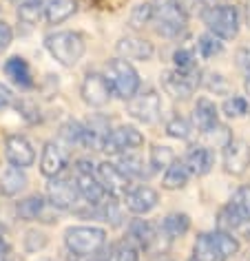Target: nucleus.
Here are the masks:
<instances>
[{
	"instance_id": "1",
	"label": "nucleus",
	"mask_w": 250,
	"mask_h": 261,
	"mask_svg": "<svg viewBox=\"0 0 250 261\" xmlns=\"http://www.w3.org/2000/svg\"><path fill=\"white\" fill-rule=\"evenodd\" d=\"M155 31L164 38H175L186 29V11L180 0H155L153 3Z\"/></svg>"
},
{
	"instance_id": "2",
	"label": "nucleus",
	"mask_w": 250,
	"mask_h": 261,
	"mask_svg": "<svg viewBox=\"0 0 250 261\" xmlns=\"http://www.w3.org/2000/svg\"><path fill=\"white\" fill-rule=\"evenodd\" d=\"M44 44H47L49 54L62 67H76L80 62V58L84 56V40L76 31H58V34H51L47 36Z\"/></svg>"
},
{
	"instance_id": "3",
	"label": "nucleus",
	"mask_w": 250,
	"mask_h": 261,
	"mask_svg": "<svg viewBox=\"0 0 250 261\" xmlns=\"http://www.w3.org/2000/svg\"><path fill=\"white\" fill-rule=\"evenodd\" d=\"M104 77L109 80L115 95L122 97V100H131L137 93V89H140V75H137V71L133 69V64L129 60H122V58H115V60L107 62Z\"/></svg>"
},
{
	"instance_id": "4",
	"label": "nucleus",
	"mask_w": 250,
	"mask_h": 261,
	"mask_svg": "<svg viewBox=\"0 0 250 261\" xmlns=\"http://www.w3.org/2000/svg\"><path fill=\"white\" fill-rule=\"evenodd\" d=\"M204 24L221 40H233L239 34V14L233 5H219V7H208L202 14Z\"/></svg>"
},
{
	"instance_id": "5",
	"label": "nucleus",
	"mask_w": 250,
	"mask_h": 261,
	"mask_svg": "<svg viewBox=\"0 0 250 261\" xmlns=\"http://www.w3.org/2000/svg\"><path fill=\"white\" fill-rule=\"evenodd\" d=\"M107 232L102 228H91V226H76L64 232V244L76 257H89L102 250Z\"/></svg>"
},
{
	"instance_id": "6",
	"label": "nucleus",
	"mask_w": 250,
	"mask_h": 261,
	"mask_svg": "<svg viewBox=\"0 0 250 261\" xmlns=\"http://www.w3.org/2000/svg\"><path fill=\"white\" fill-rule=\"evenodd\" d=\"M144 144V135L140 133L137 128L133 126H120L104 138L102 142V151L109 153V155H115V153H122V151H129V148H137Z\"/></svg>"
},
{
	"instance_id": "7",
	"label": "nucleus",
	"mask_w": 250,
	"mask_h": 261,
	"mask_svg": "<svg viewBox=\"0 0 250 261\" xmlns=\"http://www.w3.org/2000/svg\"><path fill=\"white\" fill-rule=\"evenodd\" d=\"M197 71H190V73H184V71H164L162 73V87L168 95H173L175 100H186V97L193 95L195 87L199 84V80H195Z\"/></svg>"
},
{
	"instance_id": "8",
	"label": "nucleus",
	"mask_w": 250,
	"mask_h": 261,
	"mask_svg": "<svg viewBox=\"0 0 250 261\" xmlns=\"http://www.w3.org/2000/svg\"><path fill=\"white\" fill-rule=\"evenodd\" d=\"M97 179H100V184L104 186V191L109 195H113V197H127L129 175L117 164H111V162L97 164Z\"/></svg>"
},
{
	"instance_id": "9",
	"label": "nucleus",
	"mask_w": 250,
	"mask_h": 261,
	"mask_svg": "<svg viewBox=\"0 0 250 261\" xmlns=\"http://www.w3.org/2000/svg\"><path fill=\"white\" fill-rule=\"evenodd\" d=\"M47 195H49V204L54 208L69 211V208L76 206L78 197H80V191H78V184H71L69 179L51 177V181L47 184Z\"/></svg>"
},
{
	"instance_id": "10",
	"label": "nucleus",
	"mask_w": 250,
	"mask_h": 261,
	"mask_svg": "<svg viewBox=\"0 0 250 261\" xmlns=\"http://www.w3.org/2000/svg\"><path fill=\"white\" fill-rule=\"evenodd\" d=\"M129 113L144 124H153L160 117V95L155 91H146V93L133 95L129 100Z\"/></svg>"
},
{
	"instance_id": "11",
	"label": "nucleus",
	"mask_w": 250,
	"mask_h": 261,
	"mask_svg": "<svg viewBox=\"0 0 250 261\" xmlns=\"http://www.w3.org/2000/svg\"><path fill=\"white\" fill-rule=\"evenodd\" d=\"M111 97V84L100 73H89L82 82V100L89 107H104Z\"/></svg>"
},
{
	"instance_id": "12",
	"label": "nucleus",
	"mask_w": 250,
	"mask_h": 261,
	"mask_svg": "<svg viewBox=\"0 0 250 261\" xmlns=\"http://www.w3.org/2000/svg\"><path fill=\"white\" fill-rule=\"evenodd\" d=\"M223 166L230 175H243L250 166V146L243 140H233L223 148Z\"/></svg>"
},
{
	"instance_id": "13",
	"label": "nucleus",
	"mask_w": 250,
	"mask_h": 261,
	"mask_svg": "<svg viewBox=\"0 0 250 261\" xmlns=\"http://www.w3.org/2000/svg\"><path fill=\"white\" fill-rule=\"evenodd\" d=\"M5 155H7L9 164L18 168H27L36 160V151L31 148L27 138H22V135H9L7 144H5Z\"/></svg>"
},
{
	"instance_id": "14",
	"label": "nucleus",
	"mask_w": 250,
	"mask_h": 261,
	"mask_svg": "<svg viewBox=\"0 0 250 261\" xmlns=\"http://www.w3.org/2000/svg\"><path fill=\"white\" fill-rule=\"evenodd\" d=\"M127 208L135 215H146L157 206V193L151 186H137L133 191L127 193Z\"/></svg>"
},
{
	"instance_id": "15",
	"label": "nucleus",
	"mask_w": 250,
	"mask_h": 261,
	"mask_svg": "<svg viewBox=\"0 0 250 261\" xmlns=\"http://www.w3.org/2000/svg\"><path fill=\"white\" fill-rule=\"evenodd\" d=\"M117 54L124 56L127 60H148L153 56V44L144 38L127 36L117 40Z\"/></svg>"
},
{
	"instance_id": "16",
	"label": "nucleus",
	"mask_w": 250,
	"mask_h": 261,
	"mask_svg": "<svg viewBox=\"0 0 250 261\" xmlns=\"http://www.w3.org/2000/svg\"><path fill=\"white\" fill-rule=\"evenodd\" d=\"M76 181H78V191L91 206H100L104 197H107V191L100 184V179L93 177V173H78Z\"/></svg>"
},
{
	"instance_id": "17",
	"label": "nucleus",
	"mask_w": 250,
	"mask_h": 261,
	"mask_svg": "<svg viewBox=\"0 0 250 261\" xmlns=\"http://www.w3.org/2000/svg\"><path fill=\"white\" fill-rule=\"evenodd\" d=\"M5 73L11 77V82L18 84L20 89H31L34 87V77H31V69L24 58H9L7 62H5Z\"/></svg>"
},
{
	"instance_id": "18",
	"label": "nucleus",
	"mask_w": 250,
	"mask_h": 261,
	"mask_svg": "<svg viewBox=\"0 0 250 261\" xmlns=\"http://www.w3.org/2000/svg\"><path fill=\"white\" fill-rule=\"evenodd\" d=\"M193 122L202 133H208L210 128L217 126V107L208 97H199L195 104V113H193Z\"/></svg>"
},
{
	"instance_id": "19",
	"label": "nucleus",
	"mask_w": 250,
	"mask_h": 261,
	"mask_svg": "<svg viewBox=\"0 0 250 261\" xmlns=\"http://www.w3.org/2000/svg\"><path fill=\"white\" fill-rule=\"evenodd\" d=\"M64 168V155L54 142H49L42 148V160H40V171L44 177H58Z\"/></svg>"
},
{
	"instance_id": "20",
	"label": "nucleus",
	"mask_w": 250,
	"mask_h": 261,
	"mask_svg": "<svg viewBox=\"0 0 250 261\" xmlns=\"http://www.w3.org/2000/svg\"><path fill=\"white\" fill-rule=\"evenodd\" d=\"M213 162H215V158H213V151L210 148H206V146H195L193 151H190L188 155H186V168L193 175H206L210 168H213Z\"/></svg>"
},
{
	"instance_id": "21",
	"label": "nucleus",
	"mask_w": 250,
	"mask_h": 261,
	"mask_svg": "<svg viewBox=\"0 0 250 261\" xmlns=\"http://www.w3.org/2000/svg\"><path fill=\"white\" fill-rule=\"evenodd\" d=\"M24 186H27V175H24L22 168H18V166L7 168V171L3 173V177H0V193L7 195V197L18 195Z\"/></svg>"
},
{
	"instance_id": "22",
	"label": "nucleus",
	"mask_w": 250,
	"mask_h": 261,
	"mask_svg": "<svg viewBox=\"0 0 250 261\" xmlns=\"http://www.w3.org/2000/svg\"><path fill=\"white\" fill-rule=\"evenodd\" d=\"M73 14H76L73 0H49L47 7H44V18H47L49 24H60Z\"/></svg>"
},
{
	"instance_id": "23",
	"label": "nucleus",
	"mask_w": 250,
	"mask_h": 261,
	"mask_svg": "<svg viewBox=\"0 0 250 261\" xmlns=\"http://www.w3.org/2000/svg\"><path fill=\"white\" fill-rule=\"evenodd\" d=\"M60 138L67 142V144H80V146H91V144H95V140H93V135L89 133V128H84L82 124H78V122H67L64 126L60 128Z\"/></svg>"
},
{
	"instance_id": "24",
	"label": "nucleus",
	"mask_w": 250,
	"mask_h": 261,
	"mask_svg": "<svg viewBox=\"0 0 250 261\" xmlns=\"http://www.w3.org/2000/svg\"><path fill=\"white\" fill-rule=\"evenodd\" d=\"M188 175L190 171L186 168V164H180V162H173L168 168H166V175L162 179V186L166 191H180L188 184Z\"/></svg>"
},
{
	"instance_id": "25",
	"label": "nucleus",
	"mask_w": 250,
	"mask_h": 261,
	"mask_svg": "<svg viewBox=\"0 0 250 261\" xmlns=\"http://www.w3.org/2000/svg\"><path fill=\"white\" fill-rule=\"evenodd\" d=\"M193 252H195V261H223L219 250H217V246H215L213 234H206V232L195 239Z\"/></svg>"
},
{
	"instance_id": "26",
	"label": "nucleus",
	"mask_w": 250,
	"mask_h": 261,
	"mask_svg": "<svg viewBox=\"0 0 250 261\" xmlns=\"http://www.w3.org/2000/svg\"><path fill=\"white\" fill-rule=\"evenodd\" d=\"M44 211V199L40 197V195H31V197L18 201L16 206V213L18 217L24 219V221H31V219H38Z\"/></svg>"
},
{
	"instance_id": "27",
	"label": "nucleus",
	"mask_w": 250,
	"mask_h": 261,
	"mask_svg": "<svg viewBox=\"0 0 250 261\" xmlns=\"http://www.w3.org/2000/svg\"><path fill=\"white\" fill-rule=\"evenodd\" d=\"M162 228H164V232H166L170 239H175V237H182V234L188 232L190 219H188V215H184V213H170L168 217L164 219Z\"/></svg>"
},
{
	"instance_id": "28",
	"label": "nucleus",
	"mask_w": 250,
	"mask_h": 261,
	"mask_svg": "<svg viewBox=\"0 0 250 261\" xmlns=\"http://www.w3.org/2000/svg\"><path fill=\"white\" fill-rule=\"evenodd\" d=\"M213 239H215V246H217V250H219V254H221L223 261L239 252V241H237L230 232L217 230V232H213Z\"/></svg>"
},
{
	"instance_id": "29",
	"label": "nucleus",
	"mask_w": 250,
	"mask_h": 261,
	"mask_svg": "<svg viewBox=\"0 0 250 261\" xmlns=\"http://www.w3.org/2000/svg\"><path fill=\"white\" fill-rule=\"evenodd\" d=\"M241 219H246L243 215L237 211V208L233 204L223 206L219 215H217V226H219V230H226V232H233L237 226L241 224Z\"/></svg>"
},
{
	"instance_id": "30",
	"label": "nucleus",
	"mask_w": 250,
	"mask_h": 261,
	"mask_svg": "<svg viewBox=\"0 0 250 261\" xmlns=\"http://www.w3.org/2000/svg\"><path fill=\"white\" fill-rule=\"evenodd\" d=\"M120 168L129 175V177H140V179L151 177V171L144 168V162L140 158H135V155H122Z\"/></svg>"
},
{
	"instance_id": "31",
	"label": "nucleus",
	"mask_w": 250,
	"mask_h": 261,
	"mask_svg": "<svg viewBox=\"0 0 250 261\" xmlns=\"http://www.w3.org/2000/svg\"><path fill=\"white\" fill-rule=\"evenodd\" d=\"M173 162H175L173 148H168V146H153L151 148V166H153V171L168 168Z\"/></svg>"
},
{
	"instance_id": "32",
	"label": "nucleus",
	"mask_w": 250,
	"mask_h": 261,
	"mask_svg": "<svg viewBox=\"0 0 250 261\" xmlns=\"http://www.w3.org/2000/svg\"><path fill=\"white\" fill-rule=\"evenodd\" d=\"M131 237H133L140 246H151L153 244V239H155V232H153V228H151V224H146L144 219H137L131 224Z\"/></svg>"
},
{
	"instance_id": "33",
	"label": "nucleus",
	"mask_w": 250,
	"mask_h": 261,
	"mask_svg": "<svg viewBox=\"0 0 250 261\" xmlns=\"http://www.w3.org/2000/svg\"><path fill=\"white\" fill-rule=\"evenodd\" d=\"M219 40L221 38H217L215 34H204V36H199V40H197V49H199V54L204 58L219 56L223 51V44Z\"/></svg>"
},
{
	"instance_id": "34",
	"label": "nucleus",
	"mask_w": 250,
	"mask_h": 261,
	"mask_svg": "<svg viewBox=\"0 0 250 261\" xmlns=\"http://www.w3.org/2000/svg\"><path fill=\"white\" fill-rule=\"evenodd\" d=\"M148 22H153V3H142L131 11V27L142 29Z\"/></svg>"
},
{
	"instance_id": "35",
	"label": "nucleus",
	"mask_w": 250,
	"mask_h": 261,
	"mask_svg": "<svg viewBox=\"0 0 250 261\" xmlns=\"http://www.w3.org/2000/svg\"><path fill=\"white\" fill-rule=\"evenodd\" d=\"M173 62H175L177 71H184V73L195 71V54L190 49H177L173 56Z\"/></svg>"
},
{
	"instance_id": "36",
	"label": "nucleus",
	"mask_w": 250,
	"mask_h": 261,
	"mask_svg": "<svg viewBox=\"0 0 250 261\" xmlns=\"http://www.w3.org/2000/svg\"><path fill=\"white\" fill-rule=\"evenodd\" d=\"M223 113H226L228 117H241V115H246L248 113V102L243 100V97L239 95H233V97H228L226 102H223Z\"/></svg>"
},
{
	"instance_id": "37",
	"label": "nucleus",
	"mask_w": 250,
	"mask_h": 261,
	"mask_svg": "<svg viewBox=\"0 0 250 261\" xmlns=\"http://www.w3.org/2000/svg\"><path fill=\"white\" fill-rule=\"evenodd\" d=\"M166 133L175 140H188L190 135V124L184 120V117H173L168 124H166Z\"/></svg>"
},
{
	"instance_id": "38",
	"label": "nucleus",
	"mask_w": 250,
	"mask_h": 261,
	"mask_svg": "<svg viewBox=\"0 0 250 261\" xmlns=\"http://www.w3.org/2000/svg\"><path fill=\"white\" fill-rule=\"evenodd\" d=\"M42 3H34V5H20L18 7V18H20L22 22H27V24H34L40 20V16H42Z\"/></svg>"
},
{
	"instance_id": "39",
	"label": "nucleus",
	"mask_w": 250,
	"mask_h": 261,
	"mask_svg": "<svg viewBox=\"0 0 250 261\" xmlns=\"http://www.w3.org/2000/svg\"><path fill=\"white\" fill-rule=\"evenodd\" d=\"M230 204H233L243 217H250V186H241L239 191L233 195Z\"/></svg>"
},
{
	"instance_id": "40",
	"label": "nucleus",
	"mask_w": 250,
	"mask_h": 261,
	"mask_svg": "<svg viewBox=\"0 0 250 261\" xmlns=\"http://www.w3.org/2000/svg\"><path fill=\"white\" fill-rule=\"evenodd\" d=\"M206 135H208L210 140H213V144H215V146H219V148H226L230 142H233L230 128H228V126H221V124H217L215 128H210Z\"/></svg>"
},
{
	"instance_id": "41",
	"label": "nucleus",
	"mask_w": 250,
	"mask_h": 261,
	"mask_svg": "<svg viewBox=\"0 0 250 261\" xmlns=\"http://www.w3.org/2000/svg\"><path fill=\"white\" fill-rule=\"evenodd\" d=\"M47 246V234L40 232V230H29L27 237H24V248L27 252H38Z\"/></svg>"
},
{
	"instance_id": "42",
	"label": "nucleus",
	"mask_w": 250,
	"mask_h": 261,
	"mask_svg": "<svg viewBox=\"0 0 250 261\" xmlns=\"http://www.w3.org/2000/svg\"><path fill=\"white\" fill-rule=\"evenodd\" d=\"M100 217L104 221H111L113 226H120L122 224V213H120V208H117L115 201H102Z\"/></svg>"
},
{
	"instance_id": "43",
	"label": "nucleus",
	"mask_w": 250,
	"mask_h": 261,
	"mask_svg": "<svg viewBox=\"0 0 250 261\" xmlns=\"http://www.w3.org/2000/svg\"><path fill=\"white\" fill-rule=\"evenodd\" d=\"M206 87L215 93H228L230 84L226 82V77L219 75V73H208V80H206Z\"/></svg>"
},
{
	"instance_id": "44",
	"label": "nucleus",
	"mask_w": 250,
	"mask_h": 261,
	"mask_svg": "<svg viewBox=\"0 0 250 261\" xmlns=\"http://www.w3.org/2000/svg\"><path fill=\"white\" fill-rule=\"evenodd\" d=\"M113 261H137V250L131 241H124V244L117 248Z\"/></svg>"
},
{
	"instance_id": "45",
	"label": "nucleus",
	"mask_w": 250,
	"mask_h": 261,
	"mask_svg": "<svg viewBox=\"0 0 250 261\" xmlns=\"http://www.w3.org/2000/svg\"><path fill=\"white\" fill-rule=\"evenodd\" d=\"M235 60H237V67H239L243 73H250V42L248 44H243V47L237 51V56H235Z\"/></svg>"
},
{
	"instance_id": "46",
	"label": "nucleus",
	"mask_w": 250,
	"mask_h": 261,
	"mask_svg": "<svg viewBox=\"0 0 250 261\" xmlns=\"http://www.w3.org/2000/svg\"><path fill=\"white\" fill-rule=\"evenodd\" d=\"M11 42V27L5 20H0V54L9 47Z\"/></svg>"
},
{
	"instance_id": "47",
	"label": "nucleus",
	"mask_w": 250,
	"mask_h": 261,
	"mask_svg": "<svg viewBox=\"0 0 250 261\" xmlns=\"http://www.w3.org/2000/svg\"><path fill=\"white\" fill-rule=\"evenodd\" d=\"M16 100H14V93L5 87V84H0V109H7V107H11Z\"/></svg>"
},
{
	"instance_id": "48",
	"label": "nucleus",
	"mask_w": 250,
	"mask_h": 261,
	"mask_svg": "<svg viewBox=\"0 0 250 261\" xmlns=\"http://www.w3.org/2000/svg\"><path fill=\"white\" fill-rule=\"evenodd\" d=\"M235 232L239 234V237H243L246 241H250V217H246V219H241V224L235 228Z\"/></svg>"
},
{
	"instance_id": "49",
	"label": "nucleus",
	"mask_w": 250,
	"mask_h": 261,
	"mask_svg": "<svg viewBox=\"0 0 250 261\" xmlns=\"http://www.w3.org/2000/svg\"><path fill=\"white\" fill-rule=\"evenodd\" d=\"M107 254H111V252H107V250H97L95 254H89V257H84V259H87V261H109Z\"/></svg>"
},
{
	"instance_id": "50",
	"label": "nucleus",
	"mask_w": 250,
	"mask_h": 261,
	"mask_svg": "<svg viewBox=\"0 0 250 261\" xmlns=\"http://www.w3.org/2000/svg\"><path fill=\"white\" fill-rule=\"evenodd\" d=\"M78 173H93V164H89L87 160H78Z\"/></svg>"
},
{
	"instance_id": "51",
	"label": "nucleus",
	"mask_w": 250,
	"mask_h": 261,
	"mask_svg": "<svg viewBox=\"0 0 250 261\" xmlns=\"http://www.w3.org/2000/svg\"><path fill=\"white\" fill-rule=\"evenodd\" d=\"M7 252H9V241L5 239V234H0V257L7 254Z\"/></svg>"
},
{
	"instance_id": "52",
	"label": "nucleus",
	"mask_w": 250,
	"mask_h": 261,
	"mask_svg": "<svg viewBox=\"0 0 250 261\" xmlns=\"http://www.w3.org/2000/svg\"><path fill=\"white\" fill-rule=\"evenodd\" d=\"M226 0H202V5H206V9L208 7H219V5H223Z\"/></svg>"
},
{
	"instance_id": "53",
	"label": "nucleus",
	"mask_w": 250,
	"mask_h": 261,
	"mask_svg": "<svg viewBox=\"0 0 250 261\" xmlns=\"http://www.w3.org/2000/svg\"><path fill=\"white\" fill-rule=\"evenodd\" d=\"M14 3L20 7V5H34V3H42V0H14Z\"/></svg>"
},
{
	"instance_id": "54",
	"label": "nucleus",
	"mask_w": 250,
	"mask_h": 261,
	"mask_svg": "<svg viewBox=\"0 0 250 261\" xmlns=\"http://www.w3.org/2000/svg\"><path fill=\"white\" fill-rule=\"evenodd\" d=\"M243 87H246V93L250 95V73L246 75V82H243Z\"/></svg>"
},
{
	"instance_id": "55",
	"label": "nucleus",
	"mask_w": 250,
	"mask_h": 261,
	"mask_svg": "<svg viewBox=\"0 0 250 261\" xmlns=\"http://www.w3.org/2000/svg\"><path fill=\"white\" fill-rule=\"evenodd\" d=\"M42 261H51V259H42Z\"/></svg>"
}]
</instances>
